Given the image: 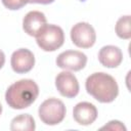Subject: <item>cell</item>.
Segmentation results:
<instances>
[{"label": "cell", "mask_w": 131, "mask_h": 131, "mask_svg": "<svg viewBox=\"0 0 131 131\" xmlns=\"http://www.w3.org/2000/svg\"><path fill=\"white\" fill-rule=\"evenodd\" d=\"M85 87L88 94L102 103L114 101L119 94V87L115 78L102 72L90 75L86 79Z\"/></svg>", "instance_id": "1"}, {"label": "cell", "mask_w": 131, "mask_h": 131, "mask_svg": "<svg viewBox=\"0 0 131 131\" xmlns=\"http://www.w3.org/2000/svg\"><path fill=\"white\" fill-rule=\"evenodd\" d=\"M39 87L31 79H23L11 84L5 93L7 104L14 110L29 107L38 97Z\"/></svg>", "instance_id": "2"}, {"label": "cell", "mask_w": 131, "mask_h": 131, "mask_svg": "<svg viewBox=\"0 0 131 131\" xmlns=\"http://www.w3.org/2000/svg\"><path fill=\"white\" fill-rule=\"evenodd\" d=\"M38 46L44 51H55L64 42V34L56 25H45L35 36Z\"/></svg>", "instance_id": "3"}, {"label": "cell", "mask_w": 131, "mask_h": 131, "mask_svg": "<svg viewBox=\"0 0 131 131\" xmlns=\"http://www.w3.org/2000/svg\"><path fill=\"white\" fill-rule=\"evenodd\" d=\"M66 106L63 102L57 98L51 97L44 100L38 110L39 117L41 121L46 125H57L66 117Z\"/></svg>", "instance_id": "4"}, {"label": "cell", "mask_w": 131, "mask_h": 131, "mask_svg": "<svg viewBox=\"0 0 131 131\" xmlns=\"http://www.w3.org/2000/svg\"><path fill=\"white\" fill-rule=\"evenodd\" d=\"M71 39L72 42L79 48H90L95 43L96 34L90 24L81 21L72 28Z\"/></svg>", "instance_id": "5"}, {"label": "cell", "mask_w": 131, "mask_h": 131, "mask_svg": "<svg viewBox=\"0 0 131 131\" xmlns=\"http://www.w3.org/2000/svg\"><path fill=\"white\" fill-rule=\"evenodd\" d=\"M87 63V56L85 53L78 50H66L56 57V64L58 68L69 71L78 72L85 68Z\"/></svg>", "instance_id": "6"}, {"label": "cell", "mask_w": 131, "mask_h": 131, "mask_svg": "<svg viewBox=\"0 0 131 131\" xmlns=\"http://www.w3.org/2000/svg\"><path fill=\"white\" fill-rule=\"evenodd\" d=\"M55 87L58 92L67 97V98H74L79 93V82L76 76L70 72H61L55 78Z\"/></svg>", "instance_id": "7"}, {"label": "cell", "mask_w": 131, "mask_h": 131, "mask_svg": "<svg viewBox=\"0 0 131 131\" xmlns=\"http://www.w3.org/2000/svg\"><path fill=\"white\" fill-rule=\"evenodd\" d=\"M10 64L16 74H26L34 68L35 56L31 50L27 48H20L12 53Z\"/></svg>", "instance_id": "8"}, {"label": "cell", "mask_w": 131, "mask_h": 131, "mask_svg": "<svg viewBox=\"0 0 131 131\" xmlns=\"http://www.w3.org/2000/svg\"><path fill=\"white\" fill-rule=\"evenodd\" d=\"M97 114L98 113L95 105L87 101H82L77 103L73 110L74 120L79 125H83V126L91 125L96 120Z\"/></svg>", "instance_id": "9"}, {"label": "cell", "mask_w": 131, "mask_h": 131, "mask_svg": "<svg viewBox=\"0 0 131 131\" xmlns=\"http://www.w3.org/2000/svg\"><path fill=\"white\" fill-rule=\"evenodd\" d=\"M46 23V16L43 12L33 10L25 15L23 19V29L29 36L35 37Z\"/></svg>", "instance_id": "10"}, {"label": "cell", "mask_w": 131, "mask_h": 131, "mask_svg": "<svg viewBox=\"0 0 131 131\" xmlns=\"http://www.w3.org/2000/svg\"><path fill=\"white\" fill-rule=\"evenodd\" d=\"M98 60L105 68H117L121 64L123 60L122 50L114 45L103 46L98 52Z\"/></svg>", "instance_id": "11"}, {"label": "cell", "mask_w": 131, "mask_h": 131, "mask_svg": "<svg viewBox=\"0 0 131 131\" xmlns=\"http://www.w3.org/2000/svg\"><path fill=\"white\" fill-rule=\"evenodd\" d=\"M35 128V120L29 114H21L16 116L10 123V130L12 131H34Z\"/></svg>", "instance_id": "12"}, {"label": "cell", "mask_w": 131, "mask_h": 131, "mask_svg": "<svg viewBox=\"0 0 131 131\" xmlns=\"http://www.w3.org/2000/svg\"><path fill=\"white\" fill-rule=\"evenodd\" d=\"M130 15L121 16L116 24V34L119 38L128 40L131 38V23Z\"/></svg>", "instance_id": "13"}, {"label": "cell", "mask_w": 131, "mask_h": 131, "mask_svg": "<svg viewBox=\"0 0 131 131\" xmlns=\"http://www.w3.org/2000/svg\"><path fill=\"white\" fill-rule=\"evenodd\" d=\"M1 1H2V4L10 10L20 9L26 4L29 3V0H1Z\"/></svg>", "instance_id": "14"}, {"label": "cell", "mask_w": 131, "mask_h": 131, "mask_svg": "<svg viewBox=\"0 0 131 131\" xmlns=\"http://www.w3.org/2000/svg\"><path fill=\"white\" fill-rule=\"evenodd\" d=\"M100 129L101 130L107 129V130H118V131H122L123 130V131H126V127L120 121H117V120H114V121L108 122L106 125H104Z\"/></svg>", "instance_id": "15"}, {"label": "cell", "mask_w": 131, "mask_h": 131, "mask_svg": "<svg viewBox=\"0 0 131 131\" xmlns=\"http://www.w3.org/2000/svg\"><path fill=\"white\" fill-rule=\"evenodd\" d=\"M54 2V0H29V3H38V4H50Z\"/></svg>", "instance_id": "16"}, {"label": "cell", "mask_w": 131, "mask_h": 131, "mask_svg": "<svg viewBox=\"0 0 131 131\" xmlns=\"http://www.w3.org/2000/svg\"><path fill=\"white\" fill-rule=\"evenodd\" d=\"M4 62H5V54L2 50H0V69L4 66Z\"/></svg>", "instance_id": "17"}, {"label": "cell", "mask_w": 131, "mask_h": 131, "mask_svg": "<svg viewBox=\"0 0 131 131\" xmlns=\"http://www.w3.org/2000/svg\"><path fill=\"white\" fill-rule=\"evenodd\" d=\"M1 113H2V105H1V103H0V115H1Z\"/></svg>", "instance_id": "18"}]
</instances>
